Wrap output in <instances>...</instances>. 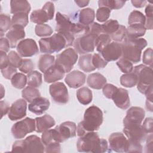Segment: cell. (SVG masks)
<instances>
[{"label":"cell","mask_w":153,"mask_h":153,"mask_svg":"<svg viewBox=\"0 0 153 153\" xmlns=\"http://www.w3.org/2000/svg\"><path fill=\"white\" fill-rule=\"evenodd\" d=\"M120 25L119 24L118 22L116 20H108L101 25L102 33H105L110 36L118 29Z\"/></svg>","instance_id":"obj_38"},{"label":"cell","mask_w":153,"mask_h":153,"mask_svg":"<svg viewBox=\"0 0 153 153\" xmlns=\"http://www.w3.org/2000/svg\"><path fill=\"white\" fill-rule=\"evenodd\" d=\"M76 97L80 103L84 105H88L93 99L92 91L88 87H82L77 90Z\"/></svg>","instance_id":"obj_32"},{"label":"cell","mask_w":153,"mask_h":153,"mask_svg":"<svg viewBox=\"0 0 153 153\" xmlns=\"http://www.w3.org/2000/svg\"><path fill=\"white\" fill-rule=\"evenodd\" d=\"M11 151L14 152H44L45 147L41 139L36 135H30L24 140L14 142Z\"/></svg>","instance_id":"obj_6"},{"label":"cell","mask_w":153,"mask_h":153,"mask_svg":"<svg viewBox=\"0 0 153 153\" xmlns=\"http://www.w3.org/2000/svg\"><path fill=\"white\" fill-rule=\"evenodd\" d=\"M126 1L118 0H99L98 1L99 7H105L109 8L111 10H118L121 8L125 4Z\"/></svg>","instance_id":"obj_41"},{"label":"cell","mask_w":153,"mask_h":153,"mask_svg":"<svg viewBox=\"0 0 153 153\" xmlns=\"http://www.w3.org/2000/svg\"><path fill=\"white\" fill-rule=\"evenodd\" d=\"M29 23L28 14L25 13L14 14L11 19L12 28L24 29Z\"/></svg>","instance_id":"obj_30"},{"label":"cell","mask_w":153,"mask_h":153,"mask_svg":"<svg viewBox=\"0 0 153 153\" xmlns=\"http://www.w3.org/2000/svg\"><path fill=\"white\" fill-rule=\"evenodd\" d=\"M152 5L151 4H149L147 5V6L145 8V17L147 19H152Z\"/></svg>","instance_id":"obj_60"},{"label":"cell","mask_w":153,"mask_h":153,"mask_svg":"<svg viewBox=\"0 0 153 153\" xmlns=\"http://www.w3.org/2000/svg\"><path fill=\"white\" fill-rule=\"evenodd\" d=\"M60 143L76 136V126L72 121H65L55 127Z\"/></svg>","instance_id":"obj_16"},{"label":"cell","mask_w":153,"mask_h":153,"mask_svg":"<svg viewBox=\"0 0 153 153\" xmlns=\"http://www.w3.org/2000/svg\"><path fill=\"white\" fill-rule=\"evenodd\" d=\"M56 31L70 33L75 35H83L88 32L89 26H84L68 16L57 12L56 15Z\"/></svg>","instance_id":"obj_4"},{"label":"cell","mask_w":153,"mask_h":153,"mask_svg":"<svg viewBox=\"0 0 153 153\" xmlns=\"http://www.w3.org/2000/svg\"><path fill=\"white\" fill-rule=\"evenodd\" d=\"M75 41V36L70 33L57 32L50 37L39 39V45L41 53L51 54L58 53L62 49L72 45Z\"/></svg>","instance_id":"obj_1"},{"label":"cell","mask_w":153,"mask_h":153,"mask_svg":"<svg viewBox=\"0 0 153 153\" xmlns=\"http://www.w3.org/2000/svg\"><path fill=\"white\" fill-rule=\"evenodd\" d=\"M36 131L37 133H43L53 127L56 123L54 118L50 115L45 114L35 119Z\"/></svg>","instance_id":"obj_25"},{"label":"cell","mask_w":153,"mask_h":153,"mask_svg":"<svg viewBox=\"0 0 153 153\" xmlns=\"http://www.w3.org/2000/svg\"><path fill=\"white\" fill-rule=\"evenodd\" d=\"M92 63L96 69H102L105 68L108 62L98 53H94L92 56Z\"/></svg>","instance_id":"obj_49"},{"label":"cell","mask_w":153,"mask_h":153,"mask_svg":"<svg viewBox=\"0 0 153 153\" xmlns=\"http://www.w3.org/2000/svg\"><path fill=\"white\" fill-rule=\"evenodd\" d=\"M42 83V74L37 71H32L27 74V84L28 86L37 88Z\"/></svg>","instance_id":"obj_34"},{"label":"cell","mask_w":153,"mask_h":153,"mask_svg":"<svg viewBox=\"0 0 153 153\" xmlns=\"http://www.w3.org/2000/svg\"><path fill=\"white\" fill-rule=\"evenodd\" d=\"M122 57L131 63H136L140 60L142 50L146 47L147 41L143 38H126L121 43Z\"/></svg>","instance_id":"obj_5"},{"label":"cell","mask_w":153,"mask_h":153,"mask_svg":"<svg viewBox=\"0 0 153 153\" xmlns=\"http://www.w3.org/2000/svg\"><path fill=\"white\" fill-rule=\"evenodd\" d=\"M100 54L107 62L118 60L122 56L121 43L115 41L111 42L103 49Z\"/></svg>","instance_id":"obj_15"},{"label":"cell","mask_w":153,"mask_h":153,"mask_svg":"<svg viewBox=\"0 0 153 153\" xmlns=\"http://www.w3.org/2000/svg\"><path fill=\"white\" fill-rule=\"evenodd\" d=\"M36 130L35 120L27 117L16 123L11 127V133L16 139H22L27 133Z\"/></svg>","instance_id":"obj_11"},{"label":"cell","mask_w":153,"mask_h":153,"mask_svg":"<svg viewBox=\"0 0 153 153\" xmlns=\"http://www.w3.org/2000/svg\"><path fill=\"white\" fill-rule=\"evenodd\" d=\"M120 83L125 87L131 88L137 85V75L133 71L130 73L123 74L120 78Z\"/></svg>","instance_id":"obj_35"},{"label":"cell","mask_w":153,"mask_h":153,"mask_svg":"<svg viewBox=\"0 0 153 153\" xmlns=\"http://www.w3.org/2000/svg\"><path fill=\"white\" fill-rule=\"evenodd\" d=\"M0 107H1V117L2 118L4 115H6L7 113H8L10 108L8 103L4 100H1L0 102Z\"/></svg>","instance_id":"obj_59"},{"label":"cell","mask_w":153,"mask_h":153,"mask_svg":"<svg viewBox=\"0 0 153 153\" xmlns=\"http://www.w3.org/2000/svg\"><path fill=\"white\" fill-rule=\"evenodd\" d=\"M109 36L115 42H123L126 38V27L123 25H120L118 29Z\"/></svg>","instance_id":"obj_47"},{"label":"cell","mask_w":153,"mask_h":153,"mask_svg":"<svg viewBox=\"0 0 153 153\" xmlns=\"http://www.w3.org/2000/svg\"><path fill=\"white\" fill-rule=\"evenodd\" d=\"M13 86L17 89L24 88L27 84V76L22 73L17 72L11 79Z\"/></svg>","instance_id":"obj_40"},{"label":"cell","mask_w":153,"mask_h":153,"mask_svg":"<svg viewBox=\"0 0 153 153\" xmlns=\"http://www.w3.org/2000/svg\"><path fill=\"white\" fill-rule=\"evenodd\" d=\"M92 54H86L81 56L78 60L79 68L85 72H90L96 69L92 63Z\"/></svg>","instance_id":"obj_31"},{"label":"cell","mask_w":153,"mask_h":153,"mask_svg":"<svg viewBox=\"0 0 153 153\" xmlns=\"http://www.w3.org/2000/svg\"><path fill=\"white\" fill-rule=\"evenodd\" d=\"M17 51L21 57H32L39 52L38 45L35 40L27 38L22 40L17 46Z\"/></svg>","instance_id":"obj_17"},{"label":"cell","mask_w":153,"mask_h":153,"mask_svg":"<svg viewBox=\"0 0 153 153\" xmlns=\"http://www.w3.org/2000/svg\"><path fill=\"white\" fill-rule=\"evenodd\" d=\"M117 65L121 72L125 74L131 72L134 68L133 63L130 61L123 57L117 62Z\"/></svg>","instance_id":"obj_46"},{"label":"cell","mask_w":153,"mask_h":153,"mask_svg":"<svg viewBox=\"0 0 153 153\" xmlns=\"http://www.w3.org/2000/svg\"><path fill=\"white\" fill-rule=\"evenodd\" d=\"M85 75L83 72L75 70L69 72L66 76L65 81L69 87L76 88L85 83Z\"/></svg>","instance_id":"obj_21"},{"label":"cell","mask_w":153,"mask_h":153,"mask_svg":"<svg viewBox=\"0 0 153 153\" xmlns=\"http://www.w3.org/2000/svg\"><path fill=\"white\" fill-rule=\"evenodd\" d=\"M55 63V58L54 56L45 54L41 55L39 59L38 67L40 71L45 72L48 68L52 66Z\"/></svg>","instance_id":"obj_33"},{"label":"cell","mask_w":153,"mask_h":153,"mask_svg":"<svg viewBox=\"0 0 153 153\" xmlns=\"http://www.w3.org/2000/svg\"><path fill=\"white\" fill-rule=\"evenodd\" d=\"M97 36L90 33L79 36L74 42V50L80 54L93 52L95 48V40Z\"/></svg>","instance_id":"obj_9"},{"label":"cell","mask_w":153,"mask_h":153,"mask_svg":"<svg viewBox=\"0 0 153 153\" xmlns=\"http://www.w3.org/2000/svg\"><path fill=\"white\" fill-rule=\"evenodd\" d=\"M76 147L78 152L103 153L108 151V145L107 141L100 138L97 133L90 131L79 136Z\"/></svg>","instance_id":"obj_2"},{"label":"cell","mask_w":153,"mask_h":153,"mask_svg":"<svg viewBox=\"0 0 153 153\" xmlns=\"http://www.w3.org/2000/svg\"><path fill=\"white\" fill-rule=\"evenodd\" d=\"M72 17L80 24L84 26H89L94 22L95 13L93 9L86 8L76 13Z\"/></svg>","instance_id":"obj_23"},{"label":"cell","mask_w":153,"mask_h":153,"mask_svg":"<svg viewBox=\"0 0 153 153\" xmlns=\"http://www.w3.org/2000/svg\"><path fill=\"white\" fill-rule=\"evenodd\" d=\"M87 82L90 87L93 89L100 90L106 84V79L100 73H93L88 76Z\"/></svg>","instance_id":"obj_27"},{"label":"cell","mask_w":153,"mask_h":153,"mask_svg":"<svg viewBox=\"0 0 153 153\" xmlns=\"http://www.w3.org/2000/svg\"><path fill=\"white\" fill-rule=\"evenodd\" d=\"M26 109L27 103L25 99H18L10 108L8 117L11 121L20 120L26 115Z\"/></svg>","instance_id":"obj_18"},{"label":"cell","mask_w":153,"mask_h":153,"mask_svg":"<svg viewBox=\"0 0 153 153\" xmlns=\"http://www.w3.org/2000/svg\"><path fill=\"white\" fill-rule=\"evenodd\" d=\"M8 59L9 65L16 68H19L23 61L21 56L14 51H10L8 54Z\"/></svg>","instance_id":"obj_45"},{"label":"cell","mask_w":153,"mask_h":153,"mask_svg":"<svg viewBox=\"0 0 153 153\" xmlns=\"http://www.w3.org/2000/svg\"><path fill=\"white\" fill-rule=\"evenodd\" d=\"M111 14V10L108 8L102 7H99L97 10L96 17V19L99 22H106Z\"/></svg>","instance_id":"obj_48"},{"label":"cell","mask_w":153,"mask_h":153,"mask_svg":"<svg viewBox=\"0 0 153 153\" xmlns=\"http://www.w3.org/2000/svg\"><path fill=\"white\" fill-rule=\"evenodd\" d=\"M133 5L136 8H142V7H143L147 1H136V0H133L131 1Z\"/></svg>","instance_id":"obj_62"},{"label":"cell","mask_w":153,"mask_h":153,"mask_svg":"<svg viewBox=\"0 0 153 153\" xmlns=\"http://www.w3.org/2000/svg\"><path fill=\"white\" fill-rule=\"evenodd\" d=\"M49 92L53 100L57 103L66 104L69 100L67 87L61 82L53 83L50 85Z\"/></svg>","instance_id":"obj_14"},{"label":"cell","mask_w":153,"mask_h":153,"mask_svg":"<svg viewBox=\"0 0 153 153\" xmlns=\"http://www.w3.org/2000/svg\"><path fill=\"white\" fill-rule=\"evenodd\" d=\"M11 26V20L10 16L1 14L0 16V33L1 38H2L4 33L7 32Z\"/></svg>","instance_id":"obj_44"},{"label":"cell","mask_w":153,"mask_h":153,"mask_svg":"<svg viewBox=\"0 0 153 153\" xmlns=\"http://www.w3.org/2000/svg\"><path fill=\"white\" fill-rule=\"evenodd\" d=\"M25 32L23 29L12 28L6 35V38L8 40L10 47L14 48L25 37Z\"/></svg>","instance_id":"obj_26"},{"label":"cell","mask_w":153,"mask_h":153,"mask_svg":"<svg viewBox=\"0 0 153 153\" xmlns=\"http://www.w3.org/2000/svg\"><path fill=\"white\" fill-rule=\"evenodd\" d=\"M123 132L130 142L142 143L146 140V133L141 124H128L124 125Z\"/></svg>","instance_id":"obj_12"},{"label":"cell","mask_w":153,"mask_h":153,"mask_svg":"<svg viewBox=\"0 0 153 153\" xmlns=\"http://www.w3.org/2000/svg\"><path fill=\"white\" fill-rule=\"evenodd\" d=\"M11 13L16 14L19 13H25L29 14L31 7L30 4L27 1L22 0H11L10 1Z\"/></svg>","instance_id":"obj_28"},{"label":"cell","mask_w":153,"mask_h":153,"mask_svg":"<svg viewBox=\"0 0 153 153\" xmlns=\"http://www.w3.org/2000/svg\"><path fill=\"white\" fill-rule=\"evenodd\" d=\"M1 72L5 79H11L13 75L17 73V69L9 65L6 68L1 69Z\"/></svg>","instance_id":"obj_52"},{"label":"cell","mask_w":153,"mask_h":153,"mask_svg":"<svg viewBox=\"0 0 153 153\" xmlns=\"http://www.w3.org/2000/svg\"><path fill=\"white\" fill-rule=\"evenodd\" d=\"M45 152L47 153L51 152H60L61 146L59 142H53L47 146L45 148Z\"/></svg>","instance_id":"obj_54"},{"label":"cell","mask_w":153,"mask_h":153,"mask_svg":"<svg viewBox=\"0 0 153 153\" xmlns=\"http://www.w3.org/2000/svg\"><path fill=\"white\" fill-rule=\"evenodd\" d=\"M109 148L117 152H128L130 143L128 139L121 133L111 134L109 137Z\"/></svg>","instance_id":"obj_13"},{"label":"cell","mask_w":153,"mask_h":153,"mask_svg":"<svg viewBox=\"0 0 153 153\" xmlns=\"http://www.w3.org/2000/svg\"><path fill=\"white\" fill-rule=\"evenodd\" d=\"M54 14V5L51 2H47L41 9L36 10L31 13L30 21L33 23L44 24L53 19Z\"/></svg>","instance_id":"obj_10"},{"label":"cell","mask_w":153,"mask_h":153,"mask_svg":"<svg viewBox=\"0 0 153 153\" xmlns=\"http://www.w3.org/2000/svg\"><path fill=\"white\" fill-rule=\"evenodd\" d=\"M1 53V65L0 68L1 69H4L9 65L8 63V55H7L6 53L0 51Z\"/></svg>","instance_id":"obj_58"},{"label":"cell","mask_w":153,"mask_h":153,"mask_svg":"<svg viewBox=\"0 0 153 153\" xmlns=\"http://www.w3.org/2000/svg\"><path fill=\"white\" fill-rule=\"evenodd\" d=\"M75 2L77 4V5L79 7H84L88 5L90 1H89L81 0V1H75Z\"/></svg>","instance_id":"obj_63"},{"label":"cell","mask_w":153,"mask_h":153,"mask_svg":"<svg viewBox=\"0 0 153 153\" xmlns=\"http://www.w3.org/2000/svg\"><path fill=\"white\" fill-rule=\"evenodd\" d=\"M103 120L102 110L94 105L90 106L84 112V120L78 124L77 135L79 137L87 132L99 130L103 123Z\"/></svg>","instance_id":"obj_3"},{"label":"cell","mask_w":153,"mask_h":153,"mask_svg":"<svg viewBox=\"0 0 153 153\" xmlns=\"http://www.w3.org/2000/svg\"><path fill=\"white\" fill-rule=\"evenodd\" d=\"M33 68H34V65L32 60L29 59H23L22 63L20 66L19 68V70L25 74H29V72L33 71Z\"/></svg>","instance_id":"obj_50"},{"label":"cell","mask_w":153,"mask_h":153,"mask_svg":"<svg viewBox=\"0 0 153 153\" xmlns=\"http://www.w3.org/2000/svg\"><path fill=\"white\" fill-rule=\"evenodd\" d=\"M10 45L6 38H1L0 39V51L7 53L9 51Z\"/></svg>","instance_id":"obj_57"},{"label":"cell","mask_w":153,"mask_h":153,"mask_svg":"<svg viewBox=\"0 0 153 153\" xmlns=\"http://www.w3.org/2000/svg\"><path fill=\"white\" fill-rule=\"evenodd\" d=\"M35 34L40 37L48 36L51 35L53 32V29L50 26L47 24L36 25L35 29Z\"/></svg>","instance_id":"obj_43"},{"label":"cell","mask_w":153,"mask_h":153,"mask_svg":"<svg viewBox=\"0 0 153 153\" xmlns=\"http://www.w3.org/2000/svg\"><path fill=\"white\" fill-rule=\"evenodd\" d=\"M145 26L140 25H133L128 26L126 28V38L128 39L139 38L143 36L146 32Z\"/></svg>","instance_id":"obj_29"},{"label":"cell","mask_w":153,"mask_h":153,"mask_svg":"<svg viewBox=\"0 0 153 153\" xmlns=\"http://www.w3.org/2000/svg\"><path fill=\"white\" fill-rule=\"evenodd\" d=\"M50 103L48 99L43 97H39L33 100L28 105L29 111L36 115H41L50 107Z\"/></svg>","instance_id":"obj_24"},{"label":"cell","mask_w":153,"mask_h":153,"mask_svg":"<svg viewBox=\"0 0 153 153\" xmlns=\"http://www.w3.org/2000/svg\"><path fill=\"white\" fill-rule=\"evenodd\" d=\"M65 74V72L63 68L54 63L44 73V79L47 83L54 82L62 79Z\"/></svg>","instance_id":"obj_22"},{"label":"cell","mask_w":153,"mask_h":153,"mask_svg":"<svg viewBox=\"0 0 153 153\" xmlns=\"http://www.w3.org/2000/svg\"><path fill=\"white\" fill-rule=\"evenodd\" d=\"M41 140L45 146H47L53 142H59L56 128H54L53 129H50L44 131L41 136Z\"/></svg>","instance_id":"obj_36"},{"label":"cell","mask_w":153,"mask_h":153,"mask_svg":"<svg viewBox=\"0 0 153 153\" xmlns=\"http://www.w3.org/2000/svg\"><path fill=\"white\" fill-rule=\"evenodd\" d=\"M118 88L111 84H106L103 87V93L108 99H112V97Z\"/></svg>","instance_id":"obj_53"},{"label":"cell","mask_w":153,"mask_h":153,"mask_svg":"<svg viewBox=\"0 0 153 153\" xmlns=\"http://www.w3.org/2000/svg\"><path fill=\"white\" fill-rule=\"evenodd\" d=\"M153 50L151 48H148L145 50L143 54V64L148 65L149 67H152L153 63V56H152Z\"/></svg>","instance_id":"obj_51"},{"label":"cell","mask_w":153,"mask_h":153,"mask_svg":"<svg viewBox=\"0 0 153 153\" xmlns=\"http://www.w3.org/2000/svg\"><path fill=\"white\" fill-rule=\"evenodd\" d=\"M146 108L148 111L152 112V102L146 100Z\"/></svg>","instance_id":"obj_64"},{"label":"cell","mask_w":153,"mask_h":153,"mask_svg":"<svg viewBox=\"0 0 153 153\" xmlns=\"http://www.w3.org/2000/svg\"><path fill=\"white\" fill-rule=\"evenodd\" d=\"M22 95L23 98L29 103L41 96V94L38 89L30 86L25 88L22 90Z\"/></svg>","instance_id":"obj_39"},{"label":"cell","mask_w":153,"mask_h":153,"mask_svg":"<svg viewBox=\"0 0 153 153\" xmlns=\"http://www.w3.org/2000/svg\"><path fill=\"white\" fill-rule=\"evenodd\" d=\"M88 33L94 34L96 36H99L100 34L102 33L101 25L96 22H93L92 24L89 25V29Z\"/></svg>","instance_id":"obj_55"},{"label":"cell","mask_w":153,"mask_h":153,"mask_svg":"<svg viewBox=\"0 0 153 153\" xmlns=\"http://www.w3.org/2000/svg\"><path fill=\"white\" fill-rule=\"evenodd\" d=\"M78 57L76 51L72 48H69L57 55L54 63L62 68L65 73H68L73 68Z\"/></svg>","instance_id":"obj_8"},{"label":"cell","mask_w":153,"mask_h":153,"mask_svg":"<svg viewBox=\"0 0 153 153\" xmlns=\"http://www.w3.org/2000/svg\"><path fill=\"white\" fill-rule=\"evenodd\" d=\"M146 152L148 151V149H150V152H152V133L150 134L149 136L146 137Z\"/></svg>","instance_id":"obj_61"},{"label":"cell","mask_w":153,"mask_h":153,"mask_svg":"<svg viewBox=\"0 0 153 153\" xmlns=\"http://www.w3.org/2000/svg\"><path fill=\"white\" fill-rule=\"evenodd\" d=\"M145 16L142 13L139 11L134 10L130 13L128 16V23L129 26L133 25H140L145 26Z\"/></svg>","instance_id":"obj_37"},{"label":"cell","mask_w":153,"mask_h":153,"mask_svg":"<svg viewBox=\"0 0 153 153\" xmlns=\"http://www.w3.org/2000/svg\"><path fill=\"white\" fill-rule=\"evenodd\" d=\"M111 42V39L109 35L105 33H101L95 40V47L96 48L97 51L100 53L103 49Z\"/></svg>","instance_id":"obj_42"},{"label":"cell","mask_w":153,"mask_h":153,"mask_svg":"<svg viewBox=\"0 0 153 153\" xmlns=\"http://www.w3.org/2000/svg\"><path fill=\"white\" fill-rule=\"evenodd\" d=\"M111 99L117 107L124 110L127 109L130 105L128 93L127 90L123 88H118Z\"/></svg>","instance_id":"obj_20"},{"label":"cell","mask_w":153,"mask_h":153,"mask_svg":"<svg viewBox=\"0 0 153 153\" xmlns=\"http://www.w3.org/2000/svg\"><path fill=\"white\" fill-rule=\"evenodd\" d=\"M133 72L137 75V88L142 94H145L152 86V69L140 64L133 68Z\"/></svg>","instance_id":"obj_7"},{"label":"cell","mask_w":153,"mask_h":153,"mask_svg":"<svg viewBox=\"0 0 153 153\" xmlns=\"http://www.w3.org/2000/svg\"><path fill=\"white\" fill-rule=\"evenodd\" d=\"M142 126L146 133H152V118L151 117L146 118Z\"/></svg>","instance_id":"obj_56"},{"label":"cell","mask_w":153,"mask_h":153,"mask_svg":"<svg viewBox=\"0 0 153 153\" xmlns=\"http://www.w3.org/2000/svg\"><path fill=\"white\" fill-rule=\"evenodd\" d=\"M145 115L143 108L137 106H133L127 111L126 116L123 120V125L128 124H141Z\"/></svg>","instance_id":"obj_19"}]
</instances>
